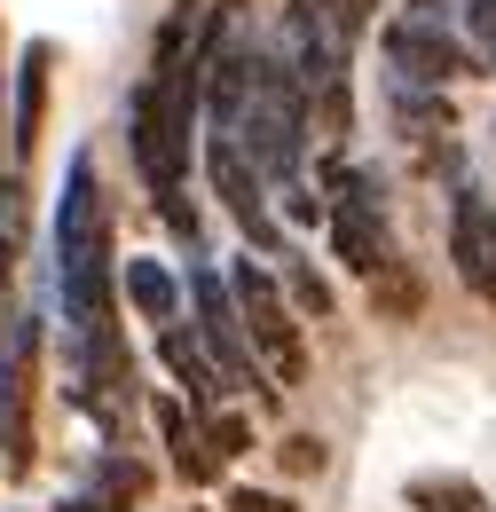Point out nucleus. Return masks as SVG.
Instances as JSON below:
<instances>
[{"label":"nucleus","mask_w":496,"mask_h":512,"mask_svg":"<svg viewBox=\"0 0 496 512\" xmlns=\"http://www.w3.org/2000/svg\"><path fill=\"white\" fill-rule=\"evenodd\" d=\"M48 292L63 308V331H95V323L126 316L119 300V205L95 174V150L71 142L63 158V190H56V213H48Z\"/></svg>","instance_id":"nucleus-1"},{"label":"nucleus","mask_w":496,"mask_h":512,"mask_svg":"<svg viewBox=\"0 0 496 512\" xmlns=\"http://www.w3.org/2000/svg\"><path fill=\"white\" fill-rule=\"evenodd\" d=\"M40 363H48V300L32 292L0 316V481H32L40 465V442H32Z\"/></svg>","instance_id":"nucleus-2"},{"label":"nucleus","mask_w":496,"mask_h":512,"mask_svg":"<svg viewBox=\"0 0 496 512\" xmlns=\"http://www.w3.org/2000/svg\"><path fill=\"white\" fill-rule=\"evenodd\" d=\"M221 268H229V292H237V316H245L252 363L284 386V394H300L308 371H315V355H308V323H300V308L284 300V276H276L260 253H229Z\"/></svg>","instance_id":"nucleus-3"},{"label":"nucleus","mask_w":496,"mask_h":512,"mask_svg":"<svg viewBox=\"0 0 496 512\" xmlns=\"http://www.w3.org/2000/svg\"><path fill=\"white\" fill-rule=\"evenodd\" d=\"M182 300H189V308H182L189 331L205 339V355H213V371L229 379V394H252L260 410H276L284 386L252 363V339H245V316H237V292H229V268H221L213 253H197L182 268Z\"/></svg>","instance_id":"nucleus-4"},{"label":"nucleus","mask_w":496,"mask_h":512,"mask_svg":"<svg viewBox=\"0 0 496 512\" xmlns=\"http://www.w3.org/2000/svg\"><path fill=\"white\" fill-rule=\"evenodd\" d=\"M119 119H126V158H134V182H142V197H150V213H158V205H174V197H189L197 127H182V119H174L166 79H158L150 64H142V79L126 87Z\"/></svg>","instance_id":"nucleus-5"},{"label":"nucleus","mask_w":496,"mask_h":512,"mask_svg":"<svg viewBox=\"0 0 496 512\" xmlns=\"http://www.w3.org/2000/svg\"><path fill=\"white\" fill-rule=\"evenodd\" d=\"M197 174H205V190L221 197V213L237 221L245 253H260L268 268L292 253V229L276 221V190H268V174L252 166V150L237 134H197Z\"/></svg>","instance_id":"nucleus-6"},{"label":"nucleus","mask_w":496,"mask_h":512,"mask_svg":"<svg viewBox=\"0 0 496 512\" xmlns=\"http://www.w3.org/2000/svg\"><path fill=\"white\" fill-rule=\"evenodd\" d=\"M378 56H386V79H418V87H457V79L489 71L473 56V40L449 16H426V8H394L378 24Z\"/></svg>","instance_id":"nucleus-7"},{"label":"nucleus","mask_w":496,"mask_h":512,"mask_svg":"<svg viewBox=\"0 0 496 512\" xmlns=\"http://www.w3.org/2000/svg\"><path fill=\"white\" fill-rule=\"evenodd\" d=\"M48 95H56V40L32 32L8 56V166L16 174H32V158L48 142Z\"/></svg>","instance_id":"nucleus-8"},{"label":"nucleus","mask_w":496,"mask_h":512,"mask_svg":"<svg viewBox=\"0 0 496 512\" xmlns=\"http://www.w3.org/2000/svg\"><path fill=\"white\" fill-rule=\"evenodd\" d=\"M449 268L496 316V197L481 182H449Z\"/></svg>","instance_id":"nucleus-9"},{"label":"nucleus","mask_w":496,"mask_h":512,"mask_svg":"<svg viewBox=\"0 0 496 512\" xmlns=\"http://www.w3.org/2000/svg\"><path fill=\"white\" fill-rule=\"evenodd\" d=\"M150 426H158V442H166L174 481H189V489H221V481H229V465H221L213 442H205V418L189 410L182 394H158V402H150Z\"/></svg>","instance_id":"nucleus-10"},{"label":"nucleus","mask_w":496,"mask_h":512,"mask_svg":"<svg viewBox=\"0 0 496 512\" xmlns=\"http://www.w3.org/2000/svg\"><path fill=\"white\" fill-rule=\"evenodd\" d=\"M323 245H331V260L347 268V276H378L386 260L402 253L394 245V221H386V205H331V221H323Z\"/></svg>","instance_id":"nucleus-11"},{"label":"nucleus","mask_w":496,"mask_h":512,"mask_svg":"<svg viewBox=\"0 0 496 512\" xmlns=\"http://www.w3.org/2000/svg\"><path fill=\"white\" fill-rule=\"evenodd\" d=\"M119 300H126V316H134V323L166 331V323L189 308V300H182V268L158 260V253H119Z\"/></svg>","instance_id":"nucleus-12"},{"label":"nucleus","mask_w":496,"mask_h":512,"mask_svg":"<svg viewBox=\"0 0 496 512\" xmlns=\"http://www.w3.org/2000/svg\"><path fill=\"white\" fill-rule=\"evenodd\" d=\"M158 363H166V379H174V394H182V402L197 410V418L229 402V379L213 371V355H205V339H197V331H189L182 316H174L166 331H158Z\"/></svg>","instance_id":"nucleus-13"},{"label":"nucleus","mask_w":496,"mask_h":512,"mask_svg":"<svg viewBox=\"0 0 496 512\" xmlns=\"http://www.w3.org/2000/svg\"><path fill=\"white\" fill-rule=\"evenodd\" d=\"M150 489H158V473L126 442H95L87 473H79V497H103V505H150Z\"/></svg>","instance_id":"nucleus-14"},{"label":"nucleus","mask_w":496,"mask_h":512,"mask_svg":"<svg viewBox=\"0 0 496 512\" xmlns=\"http://www.w3.org/2000/svg\"><path fill=\"white\" fill-rule=\"evenodd\" d=\"M386 119H394L402 142H441V134H457V103H449V87L386 79Z\"/></svg>","instance_id":"nucleus-15"},{"label":"nucleus","mask_w":496,"mask_h":512,"mask_svg":"<svg viewBox=\"0 0 496 512\" xmlns=\"http://www.w3.org/2000/svg\"><path fill=\"white\" fill-rule=\"evenodd\" d=\"M363 292H371V316L378 323H418V316H426V276H418L402 253L386 260L378 276H363Z\"/></svg>","instance_id":"nucleus-16"},{"label":"nucleus","mask_w":496,"mask_h":512,"mask_svg":"<svg viewBox=\"0 0 496 512\" xmlns=\"http://www.w3.org/2000/svg\"><path fill=\"white\" fill-rule=\"evenodd\" d=\"M402 505L410 512H489L473 473H410L402 481Z\"/></svg>","instance_id":"nucleus-17"},{"label":"nucleus","mask_w":496,"mask_h":512,"mask_svg":"<svg viewBox=\"0 0 496 512\" xmlns=\"http://www.w3.org/2000/svg\"><path fill=\"white\" fill-rule=\"evenodd\" d=\"M276 276H284V300L300 308V323H323L331 308H339V300H331V276H323V268H315V253H300V245L276 260Z\"/></svg>","instance_id":"nucleus-18"},{"label":"nucleus","mask_w":496,"mask_h":512,"mask_svg":"<svg viewBox=\"0 0 496 512\" xmlns=\"http://www.w3.org/2000/svg\"><path fill=\"white\" fill-rule=\"evenodd\" d=\"M308 111H315V134L339 150L355 134V71H331L323 87H308Z\"/></svg>","instance_id":"nucleus-19"},{"label":"nucleus","mask_w":496,"mask_h":512,"mask_svg":"<svg viewBox=\"0 0 496 512\" xmlns=\"http://www.w3.org/2000/svg\"><path fill=\"white\" fill-rule=\"evenodd\" d=\"M205 442H213L221 465H237V457H252V418H245V410H229V402L205 410Z\"/></svg>","instance_id":"nucleus-20"},{"label":"nucleus","mask_w":496,"mask_h":512,"mask_svg":"<svg viewBox=\"0 0 496 512\" xmlns=\"http://www.w3.org/2000/svg\"><path fill=\"white\" fill-rule=\"evenodd\" d=\"M221 512H300L292 489H260V481H221Z\"/></svg>","instance_id":"nucleus-21"},{"label":"nucleus","mask_w":496,"mask_h":512,"mask_svg":"<svg viewBox=\"0 0 496 512\" xmlns=\"http://www.w3.org/2000/svg\"><path fill=\"white\" fill-rule=\"evenodd\" d=\"M457 32H465L473 56L496 71V0H457Z\"/></svg>","instance_id":"nucleus-22"},{"label":"nucleus","mask_w":496,"mask_h":512,"mask_svg":"<svg viewBox=\"0 0 496 512\" xmlns=\"http://www.w3.org/2000/svg\"><path fill=\"white\" fill-rule=\"evenodd\" d=\"M371 24H378V0H339V8H331V40H339V56H355V48L371 40Z\"/></svg>","instance_id":"nucleus-23"},{"label":"nucleus","mask_w":496,"mask_h":512,"mask_svg":"<svg viewBox=\"0 0 496 512\" xmlns=\"http://www.w3.org/2000/svg\"><path fill=\"white\" fill-rule=\"evenodd\" d=\"M276 457H284V473H292V481H315V473L331 465V449L315 442V434H276Z\"/></svg>","instance_id":"nucleus-24"},{"label":"nucleus","mask_w":496,"mask_h":512,"mask_svg":"<svg viewBox=\"0 0 496 512\" xmlns=\"http://www.w3.org/2000/svg\"><path fill=\"white\" fill-rule=\"evenodd\" d=\"M276 221H284V229H323L331 205H323V190H284L276 197Z\"/></svg>","instance_id":"nucleus-25"},{"label":"nucleus","mask_w":496,"mask_h":512,"mask_svg":"<svg viewBox=\"0 0 496 512\" xmlns=\"http://www.w3.org/2000/svg\"><path fill=\"white\" fill-rule=\"evenodd\" d=\"M56 512H142V505H103V497H79V489H71Z\"/></svg>","instance_id":"nucleus-26"},{"label":"nucleus","mask_w":496,"mask_h":512,"mask_svg":"<svg viewBox=\"0 0 496 512\" xmlns=\"http://www.w3.org/2000/svg\"><path fill=\"white\" fill-rule=\"evenodd\" d=\"M339 0H284V16H331Z\"/></svg>","instance_id":"nucleus-27"},{"label":"nucleus","mask_w":496,"mask_h":512,"mask_svg":"<svg viewBox=\"0 0 496 512\" xmlns=\"http://www.w3.org/2000/svg\"><path fill=\"white\" fill-rule=\"evenodd\" d=\"M174 8H189V16H197V8H205V0H174Z\"/></svg>","instance_id":"nucleus-28"}]
</instances>
